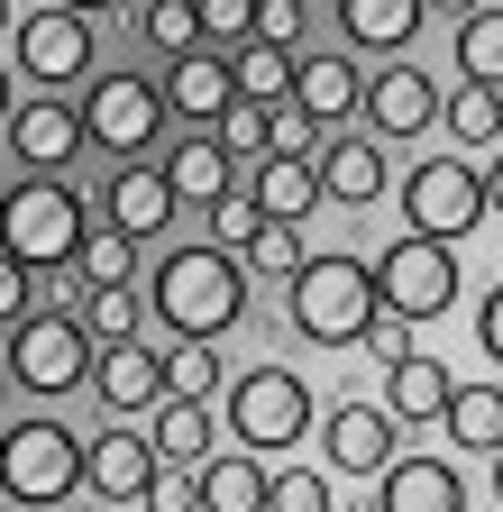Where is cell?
I'll list each match as a JSON object with an SVG mask.
<instances>
[{
	"label": "cell",
	"instance_id": "4316f807",
	"mask_svg": "<svg viewBox=\"0 0 503 512\" xmlns=\"http://www.w3.org/2000/svg\"><path fill=\"white\" fill-rule=\"evenodd\" d=\"M165 394H174V403H220V394H229L220 339H174V348H165Z\"/></svg>",
	"mask_w": 503,
	"mask_h": 512
},
{
	"label": "cell",
	"instance_id": "7bdbcfd3",
	"mask_svg": "<svg viewBox=\"0 0 503 512\" xmlns=\"http://www.w3.org/2000/svg\"><path fill=\"white\" fill-rule=\"evenodd\" d=\"M321 138H330V128H311L293 101H275V156H321Z\"/></svg>",
	"mask_w": 503,
	"mask_h": 512
},
{
	"label": "cell",
	"instance_id": "db71d44e",
	"mask_svg": "<svg viewBox=\"0 0 503 512\" xmlns=\"http://www.w3.org/2000/svg\"><path fill=\"white\" fill-rule=\"evenodd\" d=\"M0 512H10V503H0Z\"/></svg>",
	"mask_w": 503,
	"mask_h": 512
},
{
	"label": "cell",
	"instance_id": "4fadbf2b",
	"mask_svg": "<svg viewBox=\"0 0 503 512\" xmlns=\"http://www.w3.org/2000/svg\"><path fill=\"white\" fill-rule=\"evenodd\" d=\"M174 211H183V202L165 192V174H156V165H119V174L101 183V229H119L129 247H138V238H165V229H174Z\"/></svg>",
	"mask_w": 503,
	"mask_h": 512
},
{
	"label": "cell",
	"instance_id": "60d3db41",
	"mask_svg": "<svg viewBox=\"0 0 503 512\" xmlns=\"http://www.w3.org/2000/svg\"><path fill=\"white\" fill-rule=\"evenodd\" d=\"M28 311H37V275L19 266V256H0V330H19Z\"/></svg>",
	"mask_w": 503,
	"mask_h": 512
},
{
	"label": "cell",
	"instance_id": "e575fe53",
	"mask_svg": "<svg viewBox=\"0 0 503 512\" xmlns=\"http://www.w3.org/2000/svg\"><path fill=\"white\" fill-rule=\"evenodd\" d=\"M193 28H202V55H238L257 37V0H193Z\"/></svg>",
	"mask_w": 503,
	"mask_h": 512
},
{
	"label": "cell",
	"instance_id": "d6a6232c",
	"mask_svg": "<svg viewBox=\"0 0 503 512\" xmlns=\"http://www.w3.org/2000/svg\"><path fill=\"white\" fill-rule=\"evenodd\" d=\"M74 275H83L92 293H101V284H138V247L119 238V229H101V220H92V229H83V247H74Z\"/></svg>",
	"mask_w": 503,
	"mask_h": 512
},
{
	"label": "cell",
	"instance_id": "484cf974",
	"mask_svg": "<svg viewBox=\"0 0 503 512\" xmlns=\"http://www.w3.org/2000/svg\"><path fill=\"white\" fill-rule=\"evenodd\" d=\"M193 494H202V512H266V467L247 458H202L193 467Z\"/></svg>",
	"mask_w": 503,
	"mask_h": 512
},
{
	"label": "cell",
	"instance_id": "3957f363",
	"mask_svg": "<svg viewBox=\"0 0 503 512\" xmlns=\"http://www.w3.org/2000/svg\"><path fill=\"white\" fill-rule=\"evenodd\" d=\"M74 485H83V439L65 421L28 412V421L0 430V503L10 512H55Z\"/></svg>",
	"mask_w": 503,
	"mask_h": 512
},
{
	"label": "cell",
	"instance_id": "681fc988",
	"mask_svg": "<svg viewBox=\"0 0 503 512\" xmlns=\"http://www.w3.org/2000/svg\"><path fill=\"white\" fill-rule=\"evenodd\" d=\"M55 10H74V19H92V10H119V0H55Z\"/></svg>",
	"mask_w": 503,
	"mask_h": 512
},
{
	"label": "cell",
	"instance_id": "ba28073f",
	"mask_svg": "<svg viewBox=\"0 0 503 512\" xmlns=\"http://www.w3.org/2000/svg\"><path fill=\"white\" fill-rule=\"evenodd\" d=\"M403 229L412 238H439V247H458L467 229H485V183L467 156H421L403 174Z\"/></svg>",
	"mask_w": 503,
	"mask_h": 512
},
{
	"label": "cell",
	"instance_id": "9c48e42d",
	"mask_svg": "<svg viewBox=\"0 0 503 512\" xmlns=\"http://www.w3.org/2000/svg\"><path fill=\"white\" fill-rule=\"evenodd\" d=\"M83 147H101V156H119V165H138L147 147H156V128H165V92L147 83V74H101L92 92H83Z\"/></svg>",
	"mask_w": 503,
	"mask_h": 512
},
{
	"label": "cell",
	"instance_id": "30bf717a",
	"mask_svg": "<svg viewBox=\"0 0 503 512\" xmlns=\"http://www.w3.org/2000/svg\"><path fill=\"white\" fill-rule=\"evenodd\" d=\"M92 55H101V37H92V19H74V10H28L19 28H10V74H28L37 92H65V83H83L92 74Z\"/></svg>",
	"mask_w": 503,
	"mask_h": 512
},
{
	"label": "cell",
	"instance_id": "2e32d148",
	"mask_svg": "<svg viewBox=\"0 0 503 512\" xmlns=\"http://www.w3.org/2000/svg\"><path fill=\"white\" fill-rule=\"evenodd\" d=\"M375 512H467V476L449 458H394L385 476H375Z\"/></svg>",
	"mask_w": 503,
	"mask_h": 512
},
{
	"label": "cell",
	"instance_id": "44dd1931",
	"mask_svg": "<svg viewBox=\"0 0 503 512\" xmlns=\"http://www.w3.org/2000/svg\"><path fill=\"white\" fill-rule=\"evenodd\" d=\"M311 174H321V202H348V211H366L375 192H385V147H375V138H321Z\"/></svg>",
	"mask_w": 503,
	"mask_h": 512
},
{
	"label": "cell",
	"instance_id": "7c38bea8",
	"mask_svg": "<svg viewBox=\"0 0 503 512\" xmlns=\"http://www.w3.org/2000/svg\"><path fill=\"white\" fill-rule=\"evenodd\" d=\"M10 147H19L28 174H65V165L83 156V119H74V101H65V92L19 101V110H10Z\"/></svg>",
	"mask_w": 503,
	"mask_h": 512
},
{
	"label": "cell",
	"instance_id": "603a6c76",
	"mask_svg": "<svg viewBox=\"0 0 503 512\" xmlns=\"http://www.w3.org/2000/svg\"><path fill=\"white\" fill-rule=\"evenodd\" d=\"M449 394H458V375L439 366V357L385 366V412H394V421H439V412H449Z\"/></svg>",
	"mask_w": 503,
	"mask_h": 512
},
{
	"label": "cell",
	"instance_id": "277c9868",
	"mask_svg": "<svg viewBox=\"0 0 503 512\" xmlns=\"http://www.w3.org/2000/svg\"><path fill=\"white\" fill-rule=\"evenodd\" d=\"M284 293H293V330H302L311 348H357L366 320H375V275H366V256H302Z\"/></svg>",
	"mask_w": 503,
	"mask_h": 512
},
{
	"label": "cell",
	"instance_id": "ac0fdd59",
	"mask_svg": "<svg viewBox=\"0 0 503 512\" xmlns=\"http://www.w3.org/2000/svg\"><path fill=\"white\" fill-rule=\"evenodd\" d=\"M156 467H165V458L147 448V430H129V421L101 430V439H83V485H92V494H110V503H138Z\"/></svg>",
	"mask_w": 503,
	"mask_h": 512
},
{
	"label": "cell",
	"instance_id": "6da1fadb",
	"mask_svg": "<svg viewBox=\"0 0 503 512\" xmlns=\"http://www.w3.org/2000/svg\"><path fill=\"white\" fill-rule=\"evenodd\" d=\"M147 311L165 320L174 339H220V330H238V311H247V266L229 247H211V238L165 247L156 275H147Z\"/></svg>",
	"mask_w": 503,
	"mask_h": 512
},
{
	"label": "cell",
	"instance_id": "7402d4cb",
	"mask_svg": "<svg viewBox=\"0 0 503 512\" xmlns=\"http://www.w3.org/2000/svg\"><path fill=\"white\" fill-rule=\"evenodd\" d=\"M247 202H257L266 220L302 229L311 211H321V174H311V156H266L257 174H247Z\"/></svg>",
	"mask_w": 503,
	"mask_h": 512
},
{
	"label": "cell",
	"instance_id": "f546056e",
	"mask_svg": "<svg viewBox=\"0 0 503 512\" xmlns=\"http://www.w3.org/2000/svg\"><path fill=\"white\" fill-rule=\"evenodd\" d=\"M439 128H449L458 147H503V92H476V83L439 92Z\"/></svg>",
	"mask_w": 503,
	"mask_h": 512
},
{
	"label": "cell",
	"instance_id": "8fae6325",
	"mask_svg": "<svg viewBox=\"0 0 503 512\" xmlns=\"http://www.w3.org/2000/svg\"><path fill=\"white\" fill-rule=\"evenodd\" d=\"M357 110H366V138H430L439 119V83L421 74V64H375V74L357 83Z\"/></svg>",
	"mask_w": 503,
	"mask_h": 512
},
{
	"label": "cell",
	"instance_id": "bcb514c9",
	"mask_svg": "<svg viewBox=\"0 0 503 512\" xmlns=\"http://www.w3.org/2000/svg\"><path fill=\"white\" fill-rule=\"evenodd\" d=\"M476 183H485V220H494V211H503V156H494V165H485Z\"/></svg>",
	"mask_w": 503,
	"mask_h": 512
},
{
	"label": "cell",
	"instance_id": "52a82bcc",
	"mask_svg": "<svg viewBox=\"0 0 503 512\" xmlns=\"http://www.w3.org/2000/svg\"><path fill=\"white\" fill-rule=\"evenodd\" d=\"M229 430H238V448L247 458H275V448H293L302 430H311V384L293 375V366H247L238 384H229Z\"/></svg>",
	"mask_w": 503,
	"mask_h": 512
},
{
	"label": "cell",
	"instance_id": "8992f818",
	"mask_svg": "<svg viewBox=\"0 0 503 512\" xmlns=\"http://www.w3.org/2000/svg\"><path fill=\"white\" fill-rule=\"evenodd\" d=\"M366 275H375V311L421 330V320H439V311L458 302V247H439V238H412V229H403L394 247L366 256Z\"/></svg>",
	"mask_w": 503,
	"mask_h": 512
},
{
	"label": "cell",
	"instance_id": "7a4b0ae2",
	"mask_svg": "<svg viewBox=\"0 0 503 512\" xmlns=\"http://www.w3.org/2000/svg\"><path fill=\"white\" fill-rule=\"evenodd\" d=\"M92 211H83V192L65 174H28L0 192V256H19L28 275H55V266H74V247H83Z\"/></svg>",
	"mask_w": 503,
	"mask_h": 512
},
{
	"label": "cell",
	"instance_id": "e0dca14e",
	"mask_svg": "<svg viewBox=\"0 0 503 512\" xmlns=\"http://www.w3.org/2000/svg\"><path fill=\"white\" fill-rule=\"evenodd\" d=\"M92 394L129 421V412H156L165 403V357L147 348V339H119V348H101L92 357Z\"/></svg>",
	"mask_w": 503,
	"mask_h": 512
},
{
	"label": "cell",
	"instance_id": "836d02e7",
	"mask_svg": "<svg viewBox=\"0 0 503 512\" xmlns=\"http://www.w3.org/2000/svg\"><path fill=\"white\" fill-rule=\"evenodd\" d=\"M83 330H92V348H119V339H138V284H101L83 311Z\"/></svg>",
	"mask_w": 503,
	"mask_h": 512
},
{
	"label": "cell",
	"instance_id": "9a60e30c",
	"mask_svg": "<svg viewBox=\"0 0 503 512\" xmlns=\"http://www.w3.org/2000/svg\"><path fill=\"white\" fill-rule=\"evenodd\" d=\"M156 92H165V119H193L202 138L220 128V110L238 101V83H229V55H202V46H193V55H174Z\"/></svg>",
	"mask_w": 503,
	"mask_h": 512
},
{
	"label": "cell",
	"instance_id": "f5cc1de1",
	"mask_svg": "<svg viewBox=\"0 0 503 512\" xmlns=\"http://www.w3.org/2000/svg\"><path fill=\"white\" fill-rule=\"evenodd\" d=\"M0 394H10V375H0Z\"/></svg>",
	"mask_w": 503,
	"mask_h": 512
},
{
	"label": "cell",
	"instance_id": "f35d334b",
	"mask_svg": "<svg viewBox=\"0 0 503 512\" xmlns=\"http://www.w3.org/2000/svg\"><path fill=\"white\" fill-rule=\"evenodd\" d=\"M266 512H330V476H321V467H284V476H266Z\"/></svg>",
	"mask_w": 503,
	"mask_h": 512
},
{
	"label": "cell",
	"instance_id": "cb8c5ba5",
	"mask_svg": "<svg viewBox=\"0 0 503 512\" xmlns=\"http://www.w3.org/2000/svg\"><path fill=\"white\" fill-rule=\"evenodd\" d=\"M147 448H156L165 467H202V458H211V403H174V394H165V403L147 412Z\"/></svg>",
	"mask_w": 503,
	"mask_h": 512
},
{
	"label": "cell",
	"instance_id": "b9f144b4",
	"mask_svg": "<svg viewBox=\"0 0 503 512\" xmlns=\"http://www.w3.org/2000/svg\"><path fill=\"white\" fill-rule=\"evenodd\" d=\"M366 357H385V366H403V357H421V339H412V320H385V311H375L366 320V339H357Z\"/></svg>",
	"mask_w": 503,
	"mask_h": 512
},
{
	"label": "cell",
	"instance_id": "1f68e13d",
	"mask_svg": "<svg viewBox=\"0 0 503 512\" xmlns=\"http://www.w3.org/2000/svg\"><path fill=\"white\" fill-rule=\"evenodd\" d=\"M211 147H220L229 165H238V156H247V165H266V156H275V110L229 101V110H220V128H211Z\"/></svg>",
	"mask_w": 503,
	"mask_h": 512
},
{
	"label": "cell",
	"instance_id": "5b68a950",
	"mask_svg": "<svg viewBox=\"0 0 503 512\" xmlns=\"http://www.w3.org/2000/svg\"><path fill=\"white\" fill-rule=\"evenodd\" d=\"M92 330L74 311H55V302H37L19 330H10V357H0V375L10 384H28V394H46V403H65L74 384H92Z\"/></svg>",
	"mask_w": 503,
	"mask_h": 512
},
{
	"label": "cell",
	"instance_id": "ab89813d",
	"mask_svg": "<svg viewBox=\"0 0 503 512\" xmlns=\"http://www.w3.org/2000/svg\"><path fill=\"white\" fill-rule=\"evenodd\" d=\"M138 503H147V512H202V494H193V467H156Z\"/></svg>",
	"mask_w": 503,
	"mask_h": 512
},
{
	"label": "cell",
	"instance_id": "74e56055",
	"mask_svg": "<svg viewBox=\"0 0 503 512\" xmlns=\"http://www.w3.org/2000/svg\"><path fill=\"white\" fill-rule=\"evenodd\" d=\"M257 229H266V211L247 202V183H229L220 202H211V247H229V256H238V247L257 238Z\"/></svg>",
	"mask_w": 503,
	"mask_h": 512
},
{
	"label": "cell",
	"instance_id": "f907efd6",
	"mask_svg": "<svg viewBox=\"0 0 503 512\" xmlns=\"http://www.w3.org/2000/svg\"><path fill=\"white\" fill-rule=\"evenodd\" d=\"M10 28H19V10H10V0H0V37H10Z\"/></svg>",
	"mask_w": 503,
	"mask_h": 512
},
{
	"label": "cell",
	"instance_id": "8d00e7d4",
	"mask_svg": "<svg viewBox=\"0 0 503 512\" xmlns=\"http://www.w3.org/2000/svg\"><path fill=\"white\" fill-rule=\"evenodd\" d=\"M302 256H311V247H302V229H284V220H266L257 238H247V247H238V266H257V275H275V284H293V266H302Z\"/></svg>",
	"mask_w": 503,
	"mask_h": 512
},
{
	"label": "cell",
	"instance_id": "ee69618b",
	"mask_svg": "<svg viewBox=\"0 0 503 512\" xmlns=\"http://www.w3.org/2000/svg\"><path fill=\"white\" fill-rule=\"evenodd\" d=\"M293 37H302V0H257V46L293 55Z\"/></svg>",
	"mask_w": 503,
	"mask_h": 512
},
{
	"label": "cell",
	"instance_id": "7dc6e473",
	"mask_svg": "<svg viewBox=\"0 0 503 512\" xmlns=\"http://www.w3.org/2000/svg\"><path fill=\"white\" fill-rule=\"evenodd\" d=\"M10 110H19V83H10V64H0V128H10Z\"/></svg>",
	"mask_w": 503,
	"mask_h": 512
},
{
	"label": "cell",
	"instance_id": "f1b7e54d",
	"mask_svg": "<svg viewBox=\"0 0 503 512\" xmlns=\"http://www.w3.org/2000/svg\"><path fill=\"white\" fill-rule=\"evenodd\" d=\"M458 83L503 92V10H467L458 19Z\"/></svg>",
	"mask_w": 503,
	"mask_h": 512
},
{
	"label": "cell",
	"instance_id": "83f0119b",
	"mask_svg": "<svg viewBox=\"0 0 503 512\" xmlns=\"http://www.w3.org/2000/svg\"><path fill=\"white\" fill-rule=\"evenodd\" d=\"M439 421H449L458 448H485V458H494V448H503V384H458Z\"/></svg>",
	"mask_w": 503,
	"mask_h": 512
},
{
	"label": "cell",
	"instance_id": "5bb4252c",
	"mask_svg": "<svg viewBox=\"0 0 503 512\" xmlns=\"http://www.w3.org/2000/svg\"><path fill=\"white\" fill-rule=\"evenodd\" d=\"M321 448H330V476H385L394 467V412L385 403H339L321 421Z\"/></svg>",
	"mask_w": 503,
	"mask_h": 512
},
{
	"label": "cell",
	"instance_id": "c3c4849f",
	"mask_svg": "<svg viewBox=\"0 0 503 512\" xmlns=\"http://www.w3.org/2000/svg\"><path fill=\"white\" fill-rule=\"evenodd\" d=\"M421 10H449V19H467V10H485V0H421Z\"/></svg>",
	"mask_w": 503,
	"mask_h": 512
},
{
	"label": "cell",
	"instance_id": "816d5d0a",
	"mask_svg": "<svg viewBox=\"0 0 503 512\" xmlns=\"http://www.w3.org/2000/svg\"><path fill=\"white\" fill-rule=\"evenodd\" d=\"M494 494H503V448H494Z\"/></svg>",
	"mask_w": 503,
	"mask_h": 512
},
{
	"label": "cell",
	"instance_id": "d4e9b609",
	"mask_svg": "<svg viewBox=\"0 0 503 512\" xmlns=\"http://www.w3.org/2000/svg\"><path fill=\"white\" fill-rule=\"evenodd\" d=\"M156 174H165V192H174V202H202V211H211L220 192L238 183V165H229V156H220L211 138H183V147H174V156H165Z\"/></svg>",
	"mask_w": 503,
	"mask_h": 512
},
{
	"label": "cell",
	"instance_id": "d590c367",
	"mask_svg": "<svg viewBox=\"0 0 503 512\" xmlns=\"http://www.w3.org/2000/svg\"><path fill=\"white\" fill-rule=\"evenodd\" d=\"M138 28H147V46H156L165 64L202 46V28H193V0H147V10H138Z\"/></svg>",
	"mask_w": 503,
	"mask_h": 512
},
{
	"label": "cell",
	"instance_id": "d6986e66",
	"mask_svg": "<svg viewBox=\"0 0 503 512\" xmlns=\"http://www.w3.org/2000/svg\"><path fill=\"white\" fill-rule=\"evenodd\" d=\"M293 110H302L311 128H330V138H339V119L357 110V55H339V46L293 55Z\"/></svg>",
	"mask_w": 503,
	"mask_h": 512
},
{
	"label": "cell",
	"instance_id": "4dcf8cb0",
	"mask_svg": "<svg viewBox=\"0 0 503 512\" xmlns=\"http://www.w3.org/2000/svg\"><path fill=\"white\" fill-rule=\"evenodd\" d=\"M229 83H238V101L275 110V101L293 92V55H284V46H257V37H247V46L229 55Z\"/></svg>",
	"mask_w": 503,
	"mask_h": 512
},
{
	"label": "cell",
	"instance_id": "ffe728a7",
	"mask_svg": "<svg viewBox=\"0 0 503 512\" xmlns=\"http://www.w3.org/2000/svg\"><path fill=\"white\" fill-rule=\"evenodd\" d=\"M339 10V55H403L421 37V0H330Z\"/></svg>",
	"mask_w": 503,
	"mask_h": 512
},
{
	"label": "cell",
	"instance_id": "f6af8a7d",
	"mask_svg": "<svg viewBox=\"0 0 503 512\" xmlns=\"http://www.w3.org/2000/svg\"><path fill=\"white\" fill-rule=\"evenodd\" d=\"M476 348H485V357L503 366V284H494V293L476 302Z\"/></svg>",
	"mask_w": 503,
	"mask_h": 512
}]
</instances>
